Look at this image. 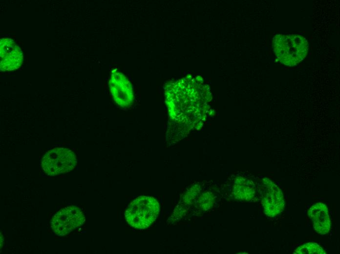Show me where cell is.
I'll return each mask as SVG.
<instances>
[{"label":"cell","mask_w":340,"mask_h":254,"mask_svg":"<svg viewBox=\"0 0 340 254\" xmlns=\"http://www.w3.org/2000/svg\"><path fill=\"white\" fill-rule=\"evenodd\" d=\"M274 52L278 61L285 65L295 66L306 56L307 40L298 34H277L273 40Z\"/></svg>","instance_id":"cell-1"},{"label":"cell","mask_w":340,"mask_h":254,"mask_svg":"<svg viewBox=\"0 0 340 254\" xmlns=\"http://www.w3.org/2000/svg\"><path fill=\"white\" fill-rule=\"evenodd\" d=\"M159 212L158 202L154 198L142 196L134 200L128 207L125 216L133 228L144 229L156 219Z\"/></svg>","instance_id":"cell-2"},{"label":"cell","mask_w":340,"mask_h":254,"mask_svg":"<svg viewBox=\"0 0 340 254\" xmlns=\"http://www.w3.org/2000/svg\"><path fill=\"white\" fill-rule=\"evenodd\" d=\"M76 157L70 149L65 148H54L47 151L42 160V167L49 175L67 173L74 169Z\"/></svg>","instance_id":"cell-3"},{"label":"cell","mask_w":340,"mask_h":254,"mask_svg":"<svg viewBox=\"0 0 340 254\" xmlns=\"http://www.w3.org/2000/svg\"><path fill=\"white\" fill-rule=\"evenodd\" d=\"M85 221V215L80 209L76 206H70L54 215L50 222L51 228L56 235H66L82 225Z\"/></svg>","instance_id":"cell-4"},{"label":"cell","mask_w":340,"mask_h":254,"mask_svg":"<svg viewBox=\"0 0 340 254\" xmlns=\"http://www.w3.org/2000/svg\"><path fill=\"white\" fill-rule=\"evenodd\" d=\"M109 85L115 102L122 107H128L134 100L132 87L127 77L117 69L112 71Z\"/></svg>","instance_id":"cell-5"},{"label":"cell","mask_w":340,"mask_h":254,"mask_svg":"<svg viewBox=\"0 0 340 254\" xmlns=\"http://www.w3.org/2000/svg\"><path fill=\"white\" fill-rule=\"evenodd\" d=\"M264 190L262 193V204L265 213L274 217L283 210L285 202L280 189L271 180H263Z\"/></svg>","instance_id":"cell-6"},{"label":"cell","mask_w":340,"mask_h":254,"mask_svg":"<svg viewBox=\"0 0 340 254\" xmlns=\"http://www.w3.org/2000/svg\"><path fill=\"white\" fill-rule=\"evenodd\" d=\"M0 68L1 71H11L19 68L23 61L21 48L10 38L0 41Z\"/></svg>","instance_id":"cell-7"},{"label":"cell","mask_w":340,"mask_h":254,"mask_svg":"<svg viewBox=\"0 0 340 254\" xmlns=\"http://www.w3.org/2000/svg\"><path fill=\"white\" fill-rule=\"evenodd\" d=\"M308 214L318 233L324 235L329 232L331 221L328 208L324 204L319 202L313 205L309 208Z\"/></svg>","instance_id":"cell-8"},{"label":"cell","mask_w":340,"mask_h":254,"mask_svg":"<svg viewBox=\"0 0 340 254\" xmlns=\"http://www.w3.org/2000/svg\"><path fill=\"white\" fill-rule=\"evenodd\" d=\"M255 194L254 186L248 181H241L234 185V194L236 199L250 201Z\"/></svg>","instance_id":"cell-9"},{"label":"cell","mask_w":340,"mask_h":254,"mask_svg":"<svg viewBox=\"0 0 340 254\" xmlns=\"http://www.w3.org/2000/svg\"><path fill=\"white\" fill-rule=\"evenodd\" d=\"M296 254H325V251L317 243L309 242L298 247L294 251Z\"/></svg>","instance_id":"cell-10"}]
</instances>
